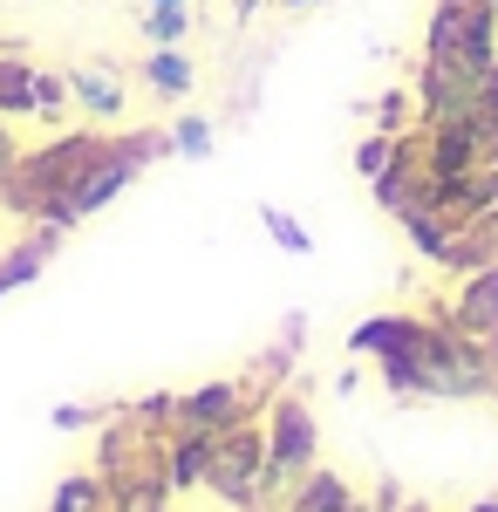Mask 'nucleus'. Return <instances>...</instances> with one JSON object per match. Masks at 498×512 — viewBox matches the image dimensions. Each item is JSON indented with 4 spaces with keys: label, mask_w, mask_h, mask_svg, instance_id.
Listing matches in <instances>:
<instances>
[{
    "label": "nucleus",
    "mask_w": 498,
    "mask_h": 512,
    "mask_svg": "<svg viewBox=\"0 0 498 512\" xmlns=\"http://www.w3.org/2000/svg\"><path fill=\"white\" fill-rule=\"evenodd\" d=\"M492 396H498V383H492Z\"/></svg>",
    "instance_id": "20"
},
{
    "label": "nucleus",
    "mask_w": 498,
    "mask_h": 512,
    "mask_svg": "<svg viewBox=\"0 0 498 512\" xmlns=\"http://www.w3.org/2000/svg\"><path fill=\"white\" fill-rule=\"evenodd\" d=\"M280 7H294V14H301V7H321V0H280Z\"/></svg>",
    "instance_id": "18"
},
{
    "label": "nucleus",
    "mask_w": 498,
    "mask_h": 512,
    "mask_svg": "<svg viewBox=\"0 0 498 512\" xmlns=\"http://www.w3.org/2000/svg\"><path fill=\"white\" fill-rule=\"evenodd\" d=\"M471 512H498V499H478V506H471Z\"/></svg>",
    "instance_id": "19"
},
{
    "label": "nucleus",
    "mask_w": 498,
    "mask_h": 512,
    "mask_svg": "<svg viewBox=\"0 0 498 512\" xmlns=\"http://www.w3.org/2000/svg\"><path fill=\"white\" fill-rule=\"evenodd\" d=\"M423 55L464 62V69H492L498 62V0H437V14L423 28Z\"/></svg>",
    "instance_id": "1"
},
{
    "label": "nucleus",
    "mask_w": 498,
    "mask_h": 512,
    "mask_svg": "<svg viewBox=\"0 0 498 512\" xmlns=\"http://www.w3.org/2000/svg\"><path fill=\"white\" fill-rule=\"evenodd\" d=\"M48 512H110V485H103V472H69V478H55V499H48Z\"/></svg>",
    "instance_id": "8"
},
{
    "label": "nucleus",
    "mask_w": 498,
    "mask_h": 512,
    "mask_svg": "<svg viewBox=\"0 0 498 512\" xmlns=\"http://www.w3.org/2000/svg\"><path fill=\"white\" fill-rule=\"evenodd\" d=\"M164 144H171V158H212V144H219V123L212 117H198V110H185V117H171V130H164Z\"/></svg>",
    "instance_id": "9"
},
{
    "label": "nucleus",
    "mask_w": 498,
    "mask_h": 512,
    "mask_svg": "<svg viewBox=\"0 0 498 512\" xmlns=\"http://www.w3.org/2000/svg\"><path fill=\"white\" fill-rule=\"evenodd\" d=\"M69 110H76V103H69V76H62V69H35V117L62 123Z\"/></svg>",
    "instance_id": "12"
},
{
    "label": "nucleus",
    "mask_w": 498,
    "mask_h": 512,
    "mask_svg": "<svg viewBox=\"0 0 498 512\" xmlns=\"http://www.w3.org/2000/svg\"><path fill=\"white\" fill-rule=\"evenodd\" d=\"M144 82H151L164 103H185V96L198 89V69H192L185 48H151V55H144Z\"/></svg>",
    "instance_id": "7"
},
{
    "label": "nucleus",
    "mask_w": 498,
    "mask_h": 512,
    "mask_svg": "<svg viewBox=\"0 0 498 512\" xmlns=\"http://www.w3.org/2000/svg\"><path fill=\"white\" fill-rule=\"evenodd\" d=\"M396 144H403V137H389V130L362 137V144H355V171H362V178H383L389 164H396Z\"/></svg>",
    "instance_id": "13"
},
{
    "label": "nucleus",
    "mask_w": 498,
    "mask_h": 512,
    "mask_svg": "<svg viewBox=\"0 0 498 512\" xmlns=\"http://www.w3.org/2000/svg\"><path fill=\"white\" fill-rule=\"evenodd\" d=\"M55 226H35V233L21 239V246H7L0 253V294H14V287H28V280H41V267L55 260Z\"/></svg>",
    "instance_id": "5"
},
{
    "label": "nucleus",
    "mask_w": 498,
    "mask_h": 512,
    "mask_svg": "<svg viewBox=\"0 0 498 512\" xmlns=\"http://www.w3.org/2000/svg\"><path fill=\"white\" fill-rule=\"evenodd\" d=\"M96 417H110V410H96V403H55V431H89Z\"/></svg>",
    "instance_id": "15"
},
{
    "label": "nucleus",
    "mask_w": 498,
    "mask_h": 512,
    "mask_svg": "<svg viewBox=\"0 0 498 512\" xmlns=\"http://www.w3.org/2000/svg\"><path fill=\"white\" fill-rule=\"evenodd\" d=\"M144 35H151V48H185L192 7H144Z\"/></svg>",
    "instance_id": "11"
},
{
    "label": "nucleus",
    "mask_w": 498,
    "mask_h": 512,
    "mask_svg": "<svg viewBox=\"0 0 498 512\" xmlns=\"http://www.w3.org/2000/svg\"><path fill=\"white\" fill-rule=\"evenodd\" d=\"M260 226H267V239L280 246V253H294V260H307V253H314V233H307L287 205H260Z\"/></svg>",
    "instance_id": "10"
},
{
    "label": "nucleus",
    "mask_w": 498,
    "mask_h": 512,
    "mask_svg": "<svg viewBox=\"0 0 498 512\" xmlns=\"http://www.w3.org/2000/svg\"><path fill=\"white\" fill-rule=\"evenodd\" d=\"M444 315L458 321L464 335H471V342L498 362V260H485V267H471V274H464L458 301H451Z\"/></svg>",
    "instance_id": "3"
},
{
    "label": "nucleus",
    "mask_w": 498,
    "mask_h": 512,
    "mask_svg": "<svg viewBox=\"0 0 498 512\" xmlns=\"http://www.w3.org/2000/svg\"><path fill=\"white\" fill-rule=\"evenodd\" d=\"M260 7H267V0H232V21H253Z\"/></svg>",
    "instance_id": "16"
},
{
    "label": "nucleus",
    "mask_w": 498,
    "mask_h": 512,
    "mask_svg": "<svg viewBox=\"0 0 498 512\" xmlns=\"http://www.w3.org/2000/svg\"><path fill=\"white\" fill-rule=\"evenodd\" d=\"M69 76V103H76L89 123H116L123 117V69L116 62H76V69H62Z\"/></svg>",
    "instance_id": "4"
},
{
    "label": "nucleus",
    "mask_w": 498,
    "mask_h": 512,
    "mask_svg": "<svg viewBox=\"0 0 498 512\" xmlns=\"http://www.w3.org/2000/svg\"><path fill=\"white\" fill-rule=\"evenodd\" d=\"M144 7H192V0H144Z\"/></svg>",
    "instance_id": "17"
},
{
    "label": "nucleus",
    "mask_w": 498,
    "mask_h": 512,
    "mask_svg": "<svg viewBox=\"0 0 498 512\" xmlns=\"http://www.w3.org/2000/svg\"><path fill=\"white\" fill-rule=\"evenodd\" d=\"M410 110H417V96H410V89H396V96H383V103H376V130H389V137L417 130V123H410Z\"/></svg>",
    "instance_id": "14"
},
{
    "label": "nucleus",
    "mask_w": 498,
    "mask_h": 512,
    "mask_svg": "<svg viewBox=\"0 0 498 512\" xmlns=\"http://www.w3.org/2000/svg\"><path fill=\"white\" fill-rule=\"evenodd\" d=\"M260 403H267V390H253L246 376H226V383H198L192 396H178V417H171V431H205V437H219L226 424H246V417H260Z\"/></svg>",
    "instance_id": "2"
},
{
    "label": "nucleus",
    "mask_w": 498,
    "mask_h": 512,
    "mask_svg": "<svg viewBox=\"0 0 498 512\" xmlns=\"http://www.w3.org/2000/svg\"><path fill=\"white\" fill-rule=\"evenodd\" d=\"M280 512H362V499L348 492V478H335V472H321V465H314V472L280 499Z\"/></svg>",
    "instance_id": "6"
}]
</instances>
